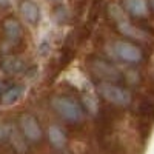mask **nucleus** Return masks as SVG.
<instances>
[{
    "mask_svg": "<svg viewBox=\"0 0 154 154\" xmlns=\"http://www.w3.org/2000/svg\"><path fill=\"white\" fill-rule=\"evenodd\" d=\"M53 108L69 122H79L83 117V109L75 100L66 97H56L53 100Z\"/></svg>",
    "mask_w": 154,
    "mask_h": 154,
    "instance_id": "nucleus-1",
    "label": "nucleus"
},
{
    "mask_svg": "<svg viewBox=\"0 0 154 154\" xmlns=\"http://www.w3.org/2000/svg\"><path fill=\"white\" fill-rule=\"evenodd\" d=\"M100 89V94L103 96L106 100L112 102L116 105H128L131 102V96L126 89L120 88V86H116V85H108L103 83L99 86Z\"/></svg>",
    "mask_w": 154,
    "mask_h": 154,
    "instance_id": "nucleus-2",
    "label": "nucleus"
},
{
    "mask_svg": "<svg viewBox=\"0 0 154 154\" xmlns=\"http://www.w3.org/2000/svg\"><path fill=\"white\" fill-rule=\"evenodd\" d=\"M114 51L122 60L128 62V63H136L142 60V51H140L136 45L125 42V40H119L114 43Z\"/></svg>",
    "mask_w": 154,
    "mask_h": 154,
    "instance_id": "nucleus-3",
    "label": "nucleus"
},
{
    "mask_svg": "<svg viewBox=\"0 0 154 154\" xmlns=\"http://www.w3.org/2000/svg\"><path fill=\"white\" fill-rule=\"evenodd\" d=\"M20 126H22L25 136H26L29 140H32V142H35V140H40V137H42V130H40V126H38L37 120L32 117V116H29V114L23 116L22 120H20Z\"/></svg>",
    "mask_w": 154,
    "mask_h": 154,
    "instance_id": "nucleus-4",
    "label": "nucleus"
},
{
    "mask_svg": "<svg viewBox=\"0 0 154 154\" xmlns=\"http://www.w3.org/2000/svg\"><path fill=\"white\" fill-rule=\"evenodd\" d=\"M125 8L134 16H145L148 9L145 0H125Z\"/></svg>",
    "mask_w": 154,
    "mask_h": 154,
    "instance_id": "nucleus-5",
    "label": "nucleus"
},
{
    "mask_svg": "<svg viewBox=\"0 0 154 154\" xmlns=\"http://www.w3.org/2000/svg\"><path fill=\"white\" fill-rule=\"evenodd\" d=\"M22 14H23V17L26 19L29 23H37V20H38V9H37V6L34 5V3H31V2H25V3H22Z\"/></svg>",
    "mask_w": 154,
    "mask_h": 154,
    "instance_id": "nucleus-6",
    "label": "nucleus"
},
{
    "mask_svg": "<svg viewBox=\"0 0 154 154\" xmlns=\"http://www.w3.org/2000/svg\"><path fill=\"white\" fill-rule=\"evenodd\" d=\"M5 31H6L8 38H11V40H14V42H19L20 40L22 29H20V25L16 20H8L5 23Z\"/></svg>",
    "mask_w": 154,
    "mask_h": 154,
    "instance_id": "nucleus-7",
    "label": "nucleus"
},
{
    "mask_svg": "<svg viewBox=\"0 0 154 154\" xmlns=\"http://www.w3.org/2000/svg\"><path fill=\"white\" fill-rule=\"evenodd\" d=\"M48 136H49V140H51V142H53L56 146H62L63 143H65V134H63L62 130H59L57 126L49 128Z\"/></svg>",
    "mask_w": 154,
    "mask_h": 154,
    "instance_id": "nucleus-8",
    "label": "nucleus"
},
{
    "mask_svg": "<svg viewBox=\"0 0 154 154\" xmlns=\"http://www.w3.org/2000/svg\"><path fill=\"white\" fill-rule=\"evenodd\" d=\"M23 93V88L22 86H12L9 88L8 91L3 94V102L5 103H11V102H16Z\"/></svg>",
    "mask_w": 154,
    "mask_h": 154,
    "instance_id": "nucleus-9",
    "label": "nucleus"
},
{
    "mask_svg": "<svg viewBox=\"0 0 154 154\" xmlns=\"http://www.w3.org/2000/svg\"><path fill=\"white\" fill-rule=\"evenodd\" d=\"M2 89H3V86H2V83H0V91H2Z\"/></svg>",
    "mask_w": 154,
    "mask_h": 154,
    "instance_id": "nucleus-10",
    "label": "nucleus"
},
{
    "mask_svg": "<svg viewBox=\"0 0 154 154\" xmlns=\"http://www.w3.org/2000/svg\"><path fill=\"white\" fill-rule=\"evenodd\" d=\"M151 3H152V8H154V0H151Z\"/></svg>",
    "mask_w": 154,
    "mask_h": 154,
    "instance_id": "nucleus-11",
    "label": "nucleus"
}]
</instances>
